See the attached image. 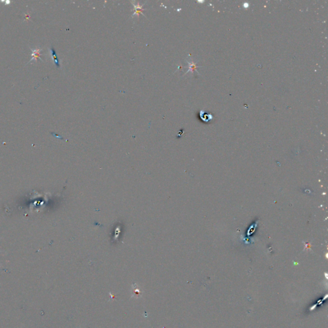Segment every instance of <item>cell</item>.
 Here are the masks:
<instances>
[{
    "label": "cell",
    "instance_id": "cell-1",
    "mask_svg": "<svg viewBox=\"0 0 328 328\" xmlns=\"http://www.w3.org/2000/svg\"><path fill=\"white\" fill-rule=\"evenodd\" d=\"M131 3H132L133 5L134 6V8H134L135 12L133 13L132 17H133V16L135 15H137L138 17H139V15L140 14V13H141V14H142V11L144 10V9L142 8L144 5H140L139 4V2H137V4H134V3H132V2H131Z\"/></svg>",
    "mask_w": 328,
    "mask_h": 328
},
{
    "label": "cell",
    "instance_id": "cell-2",
    "mask_svg": "<svg viewBox=\"0 0 328 328\" xmlns=\"http://www.w3.org/2000/svg\"><path fill=\"white\" fill-rule=\"evenodd\" d=\"M31 52H32L31 53L32 58L31 59L30 62H31V61L33 60H35V61H37V59H42L41 57H40V51H42V49H40V48H37V49H34V50L31 49Z\"/></svg>",
    "mask_w": 328,
    "mask_h": 328
},
{
    "label": "cell",
    "instance_id": "cell-3",
    "mask_svg": "<svg viewBox=\"0 0 328 328\" xmlns=\"http://www.w3.org/2000/svg\"><path fill=\"white\" fill-rule=\"evenodd\" d=\"M50 53H51V56L52 57V59L54 61V64H55V65L57 66V67H60L59 60V59H58V57H57V54L56 53L55 50L54 49L53 47H51L50 48Z\"/></svg>",
    "mask_w": 328,
    "mask_h": 328
},
{
    "label": "cell",
    "instance_id": "cell-4",
    "mask_svg": "<svg viewBox=\"0 0 328 328\" xmlns=\"http://www.w3.org/2000/svg\"><path fill=\"white\" fill-rule=\"evenodd\" d=\"M187 62L189 64V66H189V69L187 70V72H186V73H188L190 70H191V71H192V72L194 71V70H196V68H197V67L196 66L195 63L193 62V61L192 60L191 61H187Z\"/></svg>",
    "mask_w": 328,
    "mask_h": 328
},
{
    "label": "cell",
    "instance_id": "cell-5",
    "mask_svg": "<svg viewBox=\"0 0 328 328\" xmlns=\"http://www.w3.org/2000/svg\"><path fill=\"white\" fill-rule=\"evenodd\" d=\"M200 114L201 115V117H202L201 119H203L204 121H205V122H208V121L211 120V119L213 118V117H212V116H211V115H207V114H206V115H202V114H201V113H200Z\"/></svg>",
    "mask_w": 328,
    "mask_h": 328
}]
</instances>
